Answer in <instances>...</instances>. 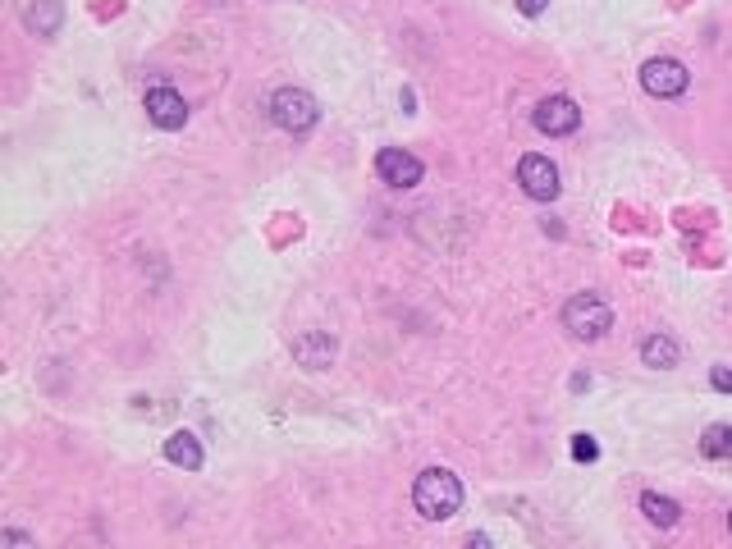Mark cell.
Returning <instances> with one entry per match:
<instances>
[{
	"instance_id": "20",
	"label": "cell",
	"mask_w": 732,
	"mask_h": 549,
	"mask_svg": "<svg viewBox=\"0 0 732 549\" xmlns=\"http://www.w3.org/2000/svg\"><path fill=\"white\" fill-rule=\"evenodd\" d=\"M728 531H732V513H728Z\"/></svg>"
},
{
	"instance_id": "10",
	"label": "cell",
	"mask_w": 732,
	"mask_h": 549,
	"mask_svg": "<svg viewBox=\"0 0 732 549\" xmlns=\"http://www.w3.org/2000/svg\"><path fill=\"white\" fill-rule=\"evenodd\" d=\"M678 357H682V348H678V339H668V334H650L646 344H641V362L655 366V371L678 366Z\"/></svg>"
},
{
	"instance_id": "1",
	"label": "cell",
	"mask_w": 732,
	"mask_h": 549,
	"mask_svg": "<svg viewBox=\"0 0 732 549\" xmlns=\"http://www.w3.org/2000/svg\"><path fill=\"white\" fill-rule=\"evenodd\" d=\"M412 504H417L421 517H431V522H444L463 508V481L444 467H431V472H421L417 485H412Z\"/></svg>"
},
{
	"instance_id": "9",
	"label": "cell",
	"mask_w": 732,
	"mask_h": 549,
	"mask_svg": "<svg viewBox=\"0 0 732 549\" xmlns=\"http://www.w3.org/2000/svg\"><path fill=\"white\" fill-rule=\"evenodd\" d=\"M334 339L330 334H321V330H312V334H298L293 339V357H298L302 366H330L334 362Z\"/></svg>"
},
{
	"instance_id": "4",
	"label": "cell",
	"mask_w": 732,
	"mask_h": 549,
	"mask_svg": "<svg viewBox=\"0 0 732 549\" xmlns=\"http://www.w3.org/2000/svg\"><path fill=\"white\" fill-rule=\"evenodd\" d=\"M687 69L678 65V60H668V55H655V60H646L641 65V87H646L650 97H659V101H673V97H682L687 92Z\"/></svg>"
},
{
	"instance_id": "15",
	"label": "cell",
	"mask_w": 732,
	"mask_h": 549,
	"mask_svg": "<svg viewBox=\"0 0 732 549\" xmlns=\"http://www.w3.org/2000/svg\"><path fill=\"white\" fill-rule=\"evenodd\" d=\"M572 458H577V463H595V458H600V444H595L591 435H572Z\"/></svg>"
},
{
	"instance_id": "11",
	"label": "cell",
	"mask_w": 732,
	"mask_h": 549,
	"mask_svg": "<svg viewBox=\"0 0 732 549\" xmlns=\"http://www.w3.org/2000/svg\"><path fill=\"white\" fill-rule=\"evenodd\" d=\"M165 458H170L174 467H188V472H197V467H202V444H197L188 431H179V435H170V440H165Z\"/></svg>"
},
{
	"instance_id": "8",
	"label": "cell",
	"mask_w": 732,
	"mask_h": 549,
	"mask_svg": "<svg viewBox=\"0 0 732 549\" xmlns=\"http://www.w3.org/2000/svg\"><path fill=\"white\" fill-rule=\"evenodd\" d=\"M376 174L389 183V188H412V183H421V161L412 156V151L385 147L376 156Z\"/></svg>"
},
{
	"instance_id": "19",
	"label": "cell",
	"mask_w": 732,
	"mask_h": 549,
	"mask_svg": "<svg viewBox=\"0 0 732 549\" xmlns=\"http://www.w3.org/2000/svg\"><path fill=\"white\" fill-rule=\"evenodd\" d=\"M467 549H495V545H490L485 536H472V540H467Z\"/></svg>"
},
{
	"instance_id": "18",
	"label": "cell",
	"mask_w": 732,
	"mask_h": 549,
	"mask_svg": "<svg viewBox=\"0 0 732 549\" xmlns=\"http://www.w3.org/2000/svg\"><path fill=\"white\" fill-rule=\"evenodd\" d=\"M545 5H549V0H517V10L527 14V19H536V14H545Z\"/></svg>"
},
{
	"instance_id": "7",
	"label": "cell",
	"mask_w": 732,
	"mask_h": 549,
	"mask_svg": "<svg viewBox=\"0 0 732 549\" xmlns=\"http://www.w3.org/2000/svg\"><path fill=\"white\" fill-rule=\"evenodd\" d=\"M147 115H151L156 129L179 133L183 124H188V101H183L174 87H151V92H147Z\"/></svg>"
},
{
	"instance_id": "16",
	"label": "cell",
	"mask_w": 732,
	"mask_h": 549,
	"mask_svg": "<svg viewBox=\"0 0 732 549\" xmlns=\"http://www.w3.org/2000/svg\"><path fill=\"white\" fill-rule=\"evenodd\" d=\"M5 549H37V540L28 536V531L10 527V531H5Z\"/></svg>"
},
{
	"instance_id": "17",
	"label": "cell",
	"mask_w": 732,
	"mask_h": 549,
	"mask_svg": "<svg viewBox=\"0 0 732 549\" xmlns=\"http://www.w3.org/2000/svg\"><path fill=\"white\" fill-rule=\"evenodd\" d=\"M710 380H714V389H719V394H732V371H728V366H714Z\"/></svg>"
},
{
	"instance_id": "5",
	"label": "cell",
	"mask_w": 732,
	"mask_h": 549,
	"mask_svg": "<svg viewBox=\"0 0 732 549\" xmlns=\"http://www.w3.org/2000/svg\"><path fill=\"white\" fill-rule=\"evenodd\" d=\"M517 183H522V193L531 197V202H554L559 197V170H554V161L549 156H522V165H517Z\"/></svg>"
},
{
	"instance_id": "13",
	"label": "cell",
	"mask_w": 732,
	"mask_h": 549,
	"mask_svg": "<svg viewBox=\"0 0 732 549\" xmlns=\"http://www.w3.org/2000/svg\"><path fill=\"white\" fill-rule=\"evenodd\" d=\"M700 453L705 458H732V426H710L700 435Z\"/></svg>"
},
{
	"instance_id": "2",
	"label": "cell",
	"mask_w": 732,
	"mask_h": 549,
	"mask_svg": "<svg viewBox=\"0 0 732 549\" xmlns=\"http://www.w3.org/2000/svg\"><path fill=\"white\" fill-rule=\"evenodd\" d=\"M563 325H568L572 339L591 344V339H604V334L614 330V312H609V302L595 298V293H577V298H568V307H563Z\"/></svg>"
},
{
	"instance_id": "3",
	"label": "cell",
	"mask_w": 732,
	"mask_h": 549,
	"mask_svg": "<svg viewBox=\"0 0 732 549\" xmlns=\"http://www.w3.org/2000/svg\"><path fill=\"white\" fill-rule=\"evenodd\" d=\"M316 97L312 92H302V87H280L275 97H270V119L289 133H307L316 124Z\"/></svg>"
},
{
	"instance_id": "6",
	"label": "cell",
	"mask_w": 732,
	"mask_h": 549,
	"mask_svg": "<svg viewBox=\"0 0 732 549\" xmlns=\"http://www.w3.org/2000/svg\"><path fill=\"white\" fill-rule=\"evenodd\" d=\"M531 119H536V129L545 133V138H568V133L582 124V110H577V101H568V97L554 92V97L540 101Z\"/></svg>"
},
{
	"instance_id": "14",
	"label": "cell",
	"mask_w": 732,
	"mask_h": 549,
	"mask_svg": "<svg viewBox=\"0 0 732 549\" xmlns=\"http://www.w3.org/2000/svg\"><path fill=\"white\" fill-rule=\"evenodd\" d=\"M28 28H33V33H55V28H60V5H51V0H46V5H33V10H28Z\"/></svg>"
},
{
	"instance_id": "12",
	"label": "cell",
	"mask_w": 732,
	"mask_h": 549,
	"mask_svg": "<svg viewBox=\"0 0 732 549\" xmlns=\"http://www.w3.org/2000/svg\"><path fill=\"white\" fill-rule=\"evenodd\" d=\"M641 513L650 517V522H655V527H678V517H682V508L673 504V499H664V495H655V490H646V495H641Z\"/></svg>"
}]
</instances>
